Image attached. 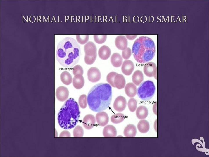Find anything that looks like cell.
Masks as SVG:
<instances>
[{
	"label": "cell",
	"instance_id": "36",
	"mask_svg": "<svg viewBox=\"0 0 209 157\" xmlns=\"http://www.w3.org/2000/svg\"><path fill=\"white\" fill-rule=\"evenodd\" d=\"M126 36L127 39L129 40H134L137 36V35H126Z\"/></svg>",
	"mask_w": 209,
	"mask_h": 157
},
{
	"label": "cell",
	"instance_id": "28",
	"mask_svg": "<svg viewBox=\"0 0 209 157\" xmlns=\"http://www.w3.org/2000/svg\"><path fill=\"white\" fill-rule=\"evenodd\" d=\"M84 130L79 125H78L73 131V135L74 137H82L84 135Z\"/></svg>",
	"mask_w": 209,
	"mask_h": 157
},
{
	"label": "cell",
	"instance_id": "1",
	"mask_svg": "<svg viewBox=\"0 0 209 157\" xmlns=\"http://www.w3.org/2000/svg\"><path fill=\"white\" fill-rule=\"evenodd\" d=\"M81 53L80 45L74 38L66 37L58 43L56 51V58L64 67L70 68L77 64Z\"/></svg>",
	"mask_w": 209,
	"mask_h": 157
},
{
	"label": "cell",
	"instance_id": "15",
	"mask_svg": "<svg viewBox=\"0 0 209 157\" xmlns=\"http://www.w3.org/2000/svg\"><path fill=\"white\" fill-rule=\"evenodd\" d=\"M103 135L105 137H115L117 135V131L114 126L108 125L104 128Z\"/></svg>",
	"mask_w": 209,
	"mask_h": 157
},
{
	"label": "cell",
	"instance_id": "7",
	"mask_svg": "<svg viewBox=\"0 0 209 157\" xmlns=\"http://www.w3.org/2000/svg\"><path fill=\"white\" fill-rule=\"evenodd\" d=\"M143 71L144 74L147 77H154L156 79L157 66L154 63L149 62L146 63L144 66Z\"/></svg>",
	"mask_w": 209,
	"mask_h": 157
},
{
	"label": "cell",
	"instance_id": "16",
	"mask_svg": "<svg viewBox=\"0 0 209 157\" xmlns=\"http://www.w3.org/2000/svg\"><path fill=\"white\" fill-rule=\"evenodd\" d=\"M111 55V49L107 45H103L98 50V56L101 59L106 60Z\"/></svg>",
	"mask_w": 209,
	"mask_h": 157
},
{
	"label": "cell",
	"instance_id": "27",
	"mask_svg": "<svg viewBox=\"0 0 209 157\" xmlns=\"http://www.w3.org/2000/svg\"><path fill=\"white\" fill-rule=\"evenodd\" d=\"M128 106L130 112H134L137 107V101L134 98L130 99L128 102Z\"/></svg>",
	"mask_w": 209,
	"mask_h": 157
},
{
	"label": "cell",
	"instance_id": "14",
	"mask_svg": "<svg viewBox=\"0 0 209 157\" xmlns=\"http://www.w3.org/2000/svg\"><path fill=\"white\" fill-rule=\"evenodd\" d=\"M115 43L116 47L118 49L124 50L127 47V39L124 35L118 36L115 39Z\"/></svg>",
	"mask_w": 209,
	"mask_h": 157
},
{
	"label": "cell",
	"instance_id": "35",
	"mask_svg": "<svg viewBox=\"0 0 209 157\" xmlns=\"http://www.w3.org/2000/svg\"><path fill=\"white\" fill-rule=\"evenodd\" d=\"M70 133L69 131H64L60 133L59 137H70Z\"/></svg>",
	"mask_w": 209,
	"mask_h": 157
},
{
	"label": "cell",
	"instance_id": "4",
	"mask_svg": "<svg viewBox=\"0 0 209 157\" xmlns=\"http://www.w3.org/2000/svg\"><path fill=\"white\" fill-rule=\"evenodd\" d=\"M132 52L136 61L143 64L153 59L156 52V47L151 38L147 36H140L134 41Z\"/></svg>",
	"mask_w": 209,
	"mask_h": 157
},
{
	"label": "cell",
	"instance_id": "24",
	"mask_svg": "<svg viewBox=\"0 0 209 157\" xmlns=\"http://www.w3.org/2000/svg\"><path fill=\"white\" fill-rule=\"evenodd\" d=\"M137 126L139 131L142 133L147 132L149 131L150 128L149 122L144 119H142L139 122Z\"/></svg>",
	"mask_w": 209,
	"mask_h": 157
},
{
	"label": "cell",
	"instance_id": "29",
	"mask_svg": "<svg viewBox=\"0 0 209 157\" xmlns=\"http://www.w3.org/2000/svg\"><path fill=\"white\" fill-rule=\"evenodd\" d=\"M76 39L80 44H84L86 43L89 40V35H76Z\"/></svg>",
	"mask_w": 209,
	"mask_h": 157
},
{
	"label": "cell",
	"instance_id": "34",
	"mask_svg": "<svg viewBox=\"0 0 209 157\" xmlns=\"http://www.w3.org/2000/svg\"><path fill=\"white\" fill-rule=\"evenodd\" d=\"M131 55V51L129 47H127L125 49L122 51V58L125 60H127L129 59Z\"/></svg>",
	"mask_w": 209,
	"mask_h": 157
},
{
	"label": "cell",
	"instance_id": "11",
	"mask_svg": "<svg viewBox=\"0 0 209 157\" xmlns=\"http://www.w3.org/2000/svg\"><path fill=\"white\" fill-rule=\"evenodd\" d=\"M96 120L95 117L91 114H88L84 117L82 123L84 128L87 129L93 128L95 125Z\"/></svg>",
	"mask_w": 209,
	"mask_h": 157
},
{
	"label": "cell",
	"instance_id": "30",
	"mask_svg": "<svg viewBox=\"0 0 209 157\" xmlns=\"http://www.w3.org/2000/svg\"><path fill=\"white\" fill-rule=\"evenodd\" d=\"M118 74L115 72H112L109 73L107 76V81L113 87L115 88L114 84V79L116 75Z\"/></svg>",
	"mask_w": 209,
	"mask_h": 157
},
{
	"label": "cell",
	"instance_id": "18",
	"mask_svg": "<svg viewBox=\"0 0 209 157\" xmlns=\"http://www.w3.org/2000/svg\"><path fill=\"white\" fill-rule=\"evenodd\" d=\"M126 84V81L124 76L121 74H117L114 79V84L115 88L118 89L124 88Z\"/></svg>",
	"mask_w": 209,
	"mask_h": 157
},
{
	"label": "cell",
	"instance_id": "25",
	"mask_svg": "<svg viewBox=\"0 0 209 157\" xmlns=\"http://www.w3.org/2000/svg\"><path fill=\"white\" fill-rule=\"evenodd\" d=\"M60 79L62 83L66 85H69L72 81V77L70 73L67 71H64L61 74Z\"/></svg>",
	"mask_w": 209,
	"mask_h": 157
},
{
	"label": "cell",
	"instance_id": "32",
	"mask_svg": "<svg viewBox=\"0 0 209 157\" xmlns=\"http://www.w3.org/2000/svg\"><path fill=\"white\" fill-rule=\"evenodd\" d=\"M80 106L82 108H85L87 106V97L85 94L80 95L79 98Z\"/></svg>",
	"mask_w": 209,
	"mask_h": 157
},
{
	"label": "cell",
	"instance_id": "8",
	"mask_svg": "<svg viewBox=\"0 0 209 157\" xmlns=\"http://www.w3.org/2000/svg\"><path fill=\"white\" fill-rule=\"evenodd\" d=\"M87 76L89 80L92 83L99 81L101 78V74L99 70L97 67H92L88 70Z\"/></svg>",
	"mask_w": 209,
	"mask_h": 157
},
{
	"label": "cell",
	"instance_id": "3",
	"mask_svg": "<svg viewBox=\"0 0 209 157\" xmlns=\"http://www.w3.org/2000/svg\"><path fill=\"white\" fill-rule=\"evenodd\" d=\"M80 114L77 102L73 98H69L65 101L58 113V124L64 129L73 128L78 122Z\"/></svg>",
	"mask_w": 209,
	"mask_h": 157
},
{
	"label": "cell",
	"instance_id": "31",
	"mask_svg": "<svg viewBox=\"0 0 209 157\" xmlns=\"http://www.w3.org/2000/svg\"><path fill=\"white\" fill-rule=\"evenodd\" d=\"M107 35H94L93 38L94 41L97 43L101 44L105 42L107 38Z\"/></svg>",
	"mask_w": 209,
	"mask_h": 157
},
{
	"label": "cell",
	"instance_id": "21",
	"mask_svg": "<svg viewBox=\"0 0 209 157\" xmlns=\"http://www.w3.org/2000/svg\"><path fill=\"white\" fill-rule=\"evenodd\" d=\"M111 62L114 67H119L122 64V57L119 53H114L111 56Z\"/></svg>",
	"mask_w": 209,
	"mask_h": 157
},
{
	"label": "cell",
	"instance_id": "12",
	"mask_svg": "<svg viewBox=\"0 0 209 157\" xmlns=\"http://www.w3.org/2000/svg\"><path fill=\"white\" fill-rule=\"evenodd\" d=\"M134 69V63L130 60H125L123 63L121 68L122 72L127 76L131 75Z\"/></svg>",
	"mask_w": 209,
	"mask_h": 157
},
{
	"label": "cell",
	"instance_id": "2",
	"mask_svg": "<svg viewBox=\"0 0 209 157\" xmlns=\"http://www.w3.org/2000/svg\"><path fill=\"white\" fill-rule=\"evenodd\" d=\"M112 95V88L109 84L100 83L96 84L87 95V102L89 108L95 112L105 110L111 104Z\"/></svg>",
	"mask_w": 209,
	"mask_h": 157
},
{
	"label": "cell",
	"instance_id": "19",
	"mask_svg": "<svg viewBox=\"0 0 209 157\" xmlns=\"http://www.w3.org/2000/svg\"><path fill=\"white\" fill-rule=\"evenodd\" d=\"M137 130L135 126L133 124L127 125L125 128L123 133L124 136L127 137H133L136 134Z\"/></svg>",
	"mask_w": 209,
	"mask_h": 157
},
{
	"label": "cell",
	"instance_id": "22",
	"mask_svg": "<svg viewBox=\"0 0 209 157\" xmlns=\"http://www.w3.org/2000/svg\"><path fill=\"white\" fill-rule=\"evenodd\" d=\"M136 113L138 119H144L148 116V110L146 106H140L137 108Z\"/></svg>",
	"mask_w": 209,
	"mask_h": 157
},
{
	"label": "cell",
	"instance_id": "23",
	"mask_svg": "<svg viewBox=\"0 0 209 157\" xmlns=\"http://www.w3.org/2000/svg\"><path fill=\"white\" fill-rule=\"evenodd\" d=\"M144 79V76L143 72L137 70L135 71L132 76V81L133 83L137 86L139 85Z\"/></svg>",
	"mask_w": 209,
	"mask_h": 157
},
{
	"label": "cell",
	"instance_id": "20",
	"mask_svg": "<svg viewBox=\"0 0 209 157\" xmlns=\"http://www.w3.org/2000/svg\"><path fill=\"white\" fill-rule=\"evenodd\" d=\"M84 79L82 75L78 74L75 76L73 79V84L77 89L82 88L84 85Z\"/></svg>",
	"mask_w": 209,
	"mask_h": 157
},
{
	"label": "cell",
	"instance_id": "9",
	"mask_svg": "<svg viewBox=\"0 0 209 157\" xmlns=\"http://www.w3.org/2000/svg\"><path fill=\"white\" fill-rule=\"evenodd\" d=\"M127 105V101L123 96H119L115 99L113 104L114 109L118 112H121L125 108Z\"/></svg>",
	"mask_w": 209,
	"mask_h": 157
},
{
	"label": "cell",
	"instance_id": "5",
	"mask_svg": "<svg viewBox=\"0 0 209 157\" xmlns=\"http://www.w3.org/2000/svg\"><path fill=\"white\" fill-rule=\"evenodd\" d=\"M156 87L154 82L147 80L140 84L137 90V94L140 98L143 101L150 100L154 96Z\"/></svg>",
	"mask_w": 209,
	"mask_h": 157
},
{
	"label": "cell",
	"instance_id": "26",
	"mask_svg": "<svg viewBox=\"0 0 209 157\" xmlns=\"http://www.w3.org/2000/svg\"><path fill=\"white\" fill-rule=\"evenodd\" d=\"M125 116L122 113H117L113 115L111 117V122L115 124H118L122 122L124 120Z\"/></svg>",
	"mask_w": 209,
	"mask_h": 157
},
{
	"label": "cell",
	"instance_id": "33",
	"mask_svg": "<svg viewBox=\"0 0 209 157\" xmlns=\"http://www.w3.org/2000/svg\"><path fill=\"white\" fill-rule=\"evenodd\" d=\"M73 73L74 75L80 74L82 75L84 73V70L82 67L79 65H77L74 66L72 69Z\"/></svg>",
	"mask_w": 209,
	"mask_h": 157
},
{
	"label": "cell",
	"instance_id": "10",
	"mask_svg": "<svg viewBox=\"0 0 209 157\" xmlns=\"http://www.w3.org/2000/svg\"><path fill=\"white\" fill-rule=\"evenodd\" d=\"M55 94L57 99L59 101L63 102L68 98L69 95V92L66 87L60 86L57 88Z\"/></svg>",
	"mask_w": 209,
	"mask_h": 157
},
{
	"label": "cell",
	"instance_id": "13",
	"mask_svg": "<svg viewBox=\"0 0 209 157\" xmlns=\"http://www.w3.org/2000/svg\"><path fill=\"white\" fill-rule=\"evenodd\" d=\"M97 123L100 126H104L108 124L109 117L108 114L105 112H99L96 115Z\"/></svg>",
	"mask_w": 209,
	"mask_h": 157
},
{
	"label": "cell",
	"instance_id": "6",
	"mask_svg": "<svg viewBox=\"0 0 209 157\" xmlns=\"http://www.w3.org/2000/svg\"><path fill=\"white\" fill-rule=\"evenodd\" d=\"M85 53L84 60L87 65L93 64L96 60L97 57V48L95 44L89 41L84 46Z\"/></svg>",
	"mask_w": 209,
	"mask_h": 157
},
{
	"label": "cell",
	"instance_id": "17",
	"mask_svg": "<svg viewBox=\"0 0 209 157\" xmlns=\"http://www.w3.org/2000/svg\"><path fill=\"white\" fill-rule=\"evenodd\" d=\"M125 91L126 95L130 98L134 97L137 93L136 87L132 83H129L126 84Z\"/></svg>",
	"mask_w": 209,
	"mask_h": 157
}]
</instances>
